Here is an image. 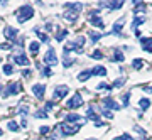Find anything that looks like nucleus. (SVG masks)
Here are the masks:
<instances>
[{"instance_id": "f257e3e1", "label": "nucleus", "mask_w": 152, "mask_h": 140, "mask_svg": "<svg viewBox=\"0 0 152 140\" xmlns=\"http://www.w3.org/2000/svg\"><path fill=\"white\" fill-rule=\"evenodd\" d=\"M32 15H34V10H32V7L29 5V4H24V5H20L15 10V19H17L19 24L27 22L29 19H32Z\"/></svg>"}, {"instance_id": "f03ea898", "label": "nucleus", "mask_w": 152, "mask_h": 140, "mask_svg": "<svg viewBox=\"0 0 152 140\" xmlns=\"http://www.w3.org/2000/svg\"><path fill=\"white\" fill-rule=\"evenodd\" d=\"M85 37L83 36H78V37L75 39V41H71V42H68L66 44V47H64V51H75V52H83V49H85Z\"/></svg>"}, {"instance_id": "7ed1b4c3", "label": "nucleus", "mask_w": 152, "mask_h": 140, "mask_svg": "<svg viewBox=\"0 0 152 140\" xmlns=\"http://www.w3.org/2000/svg\"><path fill=\"white\" fill-rule=\"evenodd\" d=\"M59 135H63V137H68V135H73L76 133L78 130L81 128V125H69V123H61L59 127Z\"/></svg>"}, {"instance_id": "20e7f679", "label": "nucleus", "mask_w": 152, "mask_h": 140, "mask_svg": "<svg viewBox=\"0 0 152 140\" xmlns=\"http://www.w3.org/2000/svg\"><path fill=\"white\" fill-rule=\"evenodd\" d=\"M20 90H22L20 83H15V81H14V83H9V85H7V88L2 91V96L7 98V96H12V95H17Z\"/></svg>"}, {"instance_id": "39448f33", "label": "nucleus", "mask_w": 152, "mask_h": 140, "mask_svg": "<svg viewBox=\"0 0 152 140\" xmlns=\"http://www.w3.org/2000/svg\"><path fill=\"white\" fill-rule=\"evenodd\" d=\"M44 64L48 66H56L58 64V58H56V51L53 47L48 49V52L44 54Z\"/></svg>"}, {"instance_id": "423d86ee", "label": "nucleus", "mask_w": 152, "mask_h": 140, "mask_svg": "<svg viewBox=\"0 0 152 140\" xmlns=\"http://www.w3.org/2000/svg\"><path fill=\"white\" fill-rule=\"evenodd\" d=\"M125 2L122 0H113V2H98V7H105L108 10H117V9H122Z\"/></svg>"}, {"instance_id": "0eeeda50", "label": "nucleus", "mask_w": 152, "mask_h": 140, "mask_svg": "<svg viewBox=\"0 0 152 140\" xmlns=\"http://www.w3.org/2000/svg\"><path fill=\"white\" fill-rule=\"evenodd\" d=\"M12 59H14V63H17V64H20V66H29V64H31L29 58L22 52V51H19L17 54H14V56H12Z\"/></svg>"}, {"instance_id": "6e6552de", "label": "nucleus", "mask_w": 152, "mask_h": 140, "mask_svg": "<svg viewBox=\"0 0 152 140\" xmlns=\"http://www.w3.org/2000/svg\"><path fill=\"white\" fill-rule=\"evenodd\" d=\"M68 93H69V88L66 86V85H58L56 90H54V100H61V98H64Z\"/></svg>"}, {"instance_id": "1a4fd4ad", "label": "nucleus", "mask_w": 152, "mask_h": 140, "mask_svg": "<svg viewBox=\"0 0 152 140\" xmlns=\"http://www.w3.org/2000/svg\"><path fill=\"white\" fill-rule=\"evenodd\" d=\"M81 105H83V98L80 93H76L73 98L68 100V108H78V106H81Z\"/></svg>"}, {"instance_id": "9d476101", "label": "nucleus", "mask_w": 152, "mask_h": 140, "mask_svg": "<svg viewBox=\"0 0 152 140\" xmlns=\"http://www.w3.org/2000/svg\"><path fill=\"white\" fill-rule=\"evenodd\" d=\"M32 93L39 98V100H44V93H46V85H41V83L34 85V86H32Z\"/></svg>"}, {"instance_id": "9b49d317", "label": "nucleus", "mask_w": 152, "mask_h": 140, "mask_svg": "<svg viewBox=\"0 0 152 140\" xmlns=\"http://www.w3.org/2000/svg\"><path fill=\"white\" fill-rule=\"evenodd\" d=\"M64 7L68 9V10H73V12H80V10H83V4L81 2H66L64 4Z\"/></svg>"}, {"instance_id": "f8f14e48", "label": "nucleus", "mask_w": 152, "mask_h": 140, "mask_svg": "<svg viewBox=\"0 0 152 140\" xmlns=\"http://www.w3.org/2000/svg\"><path fill=\"white\" fill-rule=\"evenodd\" d=\"M17 34H19V31H17L15 27L7 26L5 29H4V36H5L7 39H15V37H17Z\"/></svg>"}, {"instance_id": "ddd939ff", "label": "nucleus", "mask_w": 152, "mask_h": 140, "mask_svg": "<svg viewBox=\"0 0 152 140\" xmlns=\"http://www.w3.org/2000/svg\"><path fill=\"white\" fill-rule=\"evenodd\" d=\"M66 122L68 123H76V122H86V118L80 117V115H76V113H68L66 115Z\"/></svg>"}, {"instance_id": "4468645a", "label": "nucleus", "mask_w": 152, "mask_h": 140, "mask_svg": "<svg viewBox=\"0 0 152 140\" xmlns=\"http://www.w3.org/2000/svg\"><path fill=\"white\" fill-rule=\"evenodd\" d=\"M124 22H125V17H122L120 20L115 22L113 27H112V34H115V36H120V34H122V26H124Z\"/></svg>"}, {"instance_id": "2eb2a0df", "label": "nucleus", "mask_w": 152, "mask_h": 140, "mask_svg": "<svg viewBox=\"0 0 152 140\" xmlns=\"http://www.w3.org/2000/svg\"><path fill=\"white\" fill-rule=\"evenodd\" d=\"M140 42H142V49L145 52H152V39L151 37H142Z\"/></svg>"}, {"instance_id": "dca6fc26", "label": "nucleus", "mask_w": 152, "mask_h": 140, "mask_svg": "<svg viewBox=\"0 0 152 140\" xmlns=\"http://www.w3.org/2000/svg\"><path fill=\"white\" fill-rule=\"evenodd\" d=\"M124 59H125L124 52H122V51H118V49H115L113 54H112V58H110V61H112V63H122Z\"/></svg>"}, {"instance_id": "f3484780", "label": "nucleus", "mask_w": 152, "mask_h": 140, "mask_svg": "<svg viewBox=\"0 0 152 140\" xmlns=\"http://www.w3.org/2000/svg\"><path fill=\"white\" fill-rule=\"evenodd\" d=\"M103 105L107 108H113V110H120V105L118 103H115L113 98H103Z\"/></svg>"}, {"instance_id": "a211bd4d", "label": "nucleus", "mask_w": 152, "mask_h": 140, "mask_svg": "<svg viewBox=\"0 0 152 140\" xmlns=\"http://www.w3.org/2000/svg\"><path fill=\"white\" fill-rule=\"evenodd\" d=\"M64 19L68 22H71V24H75L76 19H78V12H73V10H66L64 12Z\"/></svg>"}, {"instance_id": "6ab92c4d", "label": "nucleus", "mask_w": 152, "mask_h": 140, "mask_svg": "<svg viewBox=\"0 0 152 140\" xmlns=\"http://www.w3.org/2000/svg\"><path fill=\"white\" fill-rule=\"evenodd\" d=\"M88 20H90V24H93V26H96V27H103V20H102V17L90 15V17H88Z\"/></svg>"}, {"instance_id": "aec40b11", "label": "nucleus", "mask_w": 152, "mask_h": 140, "mask_svg": "<svg viewBox=\"0 0 152 140\" xmlns=\"http://www.w3.org/2000/svg\"><path fill=\"white\" fill-rule=\"evenodd\" d=\"M149 106H151V100H149V98H142V100H139V108H140L142 112H145Z\"/></svg>"}, {"instance_id": "412c9836", "label": "nucleus", "mask_w": 152, "mask_h": 140, "mask_svg": "<svg viewBox=\"0 0 152 140\" xmlns=\"http://www.w3.org/2000/svg\"><path fill=\"white\" fill-rule=\"evenodd\" d=\"M91 74H93V71H91V69H85V71H81V73L78 74V79H80V81H86Z\"/></svg>"}, {"instance_id": "4be33fe9", "label": "nucleus", "mask_w": 152, "mask_h": 140, "mask_svg": "<svg viewBox=\"0 0 152 140\" xmlns=\"http://www.w3.org/2000/svg\"><path fill=\"white\" fill-rule=\"evenodd\" d=\"M88 36L91 37V42H93V44H96L98 41L102 39V34H100V32H95V31H88Z\"/></svg>"}, {"instance_id": "5701e85b", "label": "nucleus", "mask_w": 152, "mask_h": 140, "mask_svg": "<svg viewBox=\"0 0 152 140\" xmlns=\"http://www.w3.org/2000/svg\"><path fill=\"white\" fill-rule=\"evenodd\" d=\"M93 74H100V76H107V69H105L103 66H95L93 68Z\"/></svg>"}, {"instance_id": "b1692460", "label": "nucleus", "mask_w": 152, "mask_h": 140, "mask_svg": "<svg viewBox=\"0 0 152 140\" xmlns=\"http://www.w3.org/2000/svg\"><path fill=\"white\" fill-rule=\"evenodd\" d=\"M34 32L37 34V36H39V39H41V41H42L44 44H48V42H49V37H48V34H42L41 31H39V27H36V29H34Z\"/></svg>"}, {"instance_id": "393cba45", "label": "nucleus", "mask_w": 152, "mask_h": 140, "mask_svg": "<svg viewBox=\"0 0 152 140\" xmlns=\"http://www.w3.org/2000/svg\"><path fill=\"white\" fill-rule=\"evenodd\" d=\"M64 59H63V64H64V68H69L71 64H73V59H69V52L68 51H64V56H63Z\"/></svg>"}, {"instance_id": "a878e982", "label": "nucleus", "mask_w": 152, "mask_h": 140, "mask_svg": "<svg viewBox=\"0 0 152 140\" xmlns=\"http://www.w3.org/2000/svg\"><path fill=\"white\" fill-rule=\"evenodd\" d=\"M68 34H69V32H68L66 29H61L59 32L56 34V41H58V42H61V41H63V39H64L66 36H68Z\"/></svg>"}, {"instance_id": "bb28decb", "label": "nucleus", "mask_w": 152, "mask_h": 140, "mask_svg": "<svg viewBox=\"0 0 152 140\" xmlns=\"http://www.w3.org/2000/svg\"><path fill=\"white\" fill-rule=\"evenodd\" d=\"M2 71H4V74L10 76L12 73H14V66H12V64H4V66H2Z\"/></svg>"}, {"instance_id": "cd10ccee", "label": "nucleus", "mask_w": 152, "mask_h": 140, "mask_svg": "<svg viewBox=\"0 0 152 140\" xmlns=\"http://www.w3.org/2000/svg\"><path fill=\"white\" fill-rule=\"evenodd\" d=\"M7 127H9V130H10V132H19V130H20V127H19V125H17V122H14V120H10V122L7 123Z\"/></svg>"}, {"instance_id": "c85d7f7f", "label": "nucleus", "mask_w": 152, "mask_h": 140, "mask_svg": "<svg viewBox=\"0 0 152 140\" xmlns=\"http://www.w3.org/2000/svg\"><path fill=\"white\" fill-rule=\"evenodd\" d=\"M29 51H31L32 54H37V51H39V42L32 41V42L29 44Z\"/></svg>"}, {"instance_id": "c756f323", "label": "nucleus", "mask_w": 152, "mask_h": 140, "mask_svg": "<svg viewBox=\"0 0 152 140\" xmlns=\"http://www.w3.org/2000/svg\"><path fill=\"white\" fill-rule=\"evenodd\" d=\"M132 66H134V69H142L144 61H142V59H134V61H132Z\"/></svg>"}, {"instance_id": "7c9ffc66", "label": "nucleus", "mask_w": 152, "mask_h": 140, "mask_svg": "<svg viewBox=\"0 0 152 140\" xmlns=\"http://www.w3.org/2000/svg\"><path fill=\"white\" fill-rule=\"evenodd\" d=\"M122 103H124V106H129V103H130V91H127L122 96Z\"/></svg>"}, {"instance_id": "2f4dec72", "label": "nucleus", "mask_w": 152, "mask_h": 140, "mask_svg": "<svg viewBox=\"0 0 152 140\" xmlns=\"http://www.w3.org/2000/svg\"><path fill=\"white\" fill-rule=\"evenodd\" d=\"M144 20H145L144 17H135V20H134V24H132V29L135 31V29H137V26H140V24H144Z\"/></svg>"}, {"instance_id": "473e14b6", "label": "nucleus", "mask_w": 152, "mask_h": 140, "mask_svg": "<svg viewBox=\"0 0 152 140\" xmlns=\"http://www.w3.org/2000/svg\"><path fill=\"white\" fill-rule=\"evenodd\" d=\"M91 59H103V52H102V51H93L91 52Z\"/></svg>"}, {"instance_id": "72a5a7b5", "label": "nucleus", "mask_w": 152, "mask_h": 140, "mask_svg": "<svg viewBox=\"0 0 152 140\" xmlns=\"http://www.w3.org/2000/svg\"><path fill=\"white\" fill-rule=\"evenodd\" d=\"M125 85V78H118V79L113 81V88H122Z\"/></svg>"}, {"instance_id": "f704fd0d", "label": "nucleus", "mask_w": 152, "mask_h": 140, "mask_svg": "<svg viewBox=\"0 0 152 140\" xmlns=\"http://www.w3.org/2000/svg\"><path fill=\"white\" fill-rule=\"evenodd\" d=\"M112 88H113V85H107V83H100L96 86V90H108V91H112Z\"/></svg>"}, {"instance_id": "c9c22d12", "label": "nucleus", "mask_w": 152, "mask_h": 140, "mask_svg": "<svg viewBox=\"0 0 152 140\" xmlns=\"http://www.w3.org/2000/svg\"><path fill=\"white\" fill-rule=\"evenodd\" d=\"M17 112H19V113H20L22 117L26 118V117H27V113H29V106H20V108H17Z\"/></svg>"}, {"instance_id": "e433bc0d", "label": "nucleus", "mask_w": 152, "mask_h": 140, "mask_svg": "<svg viewBox=\"0 0 152 140\" xmlns=\"http://www.w3.org/2000/svg\"><path fill=\"white\" fill-rule=\"evenodd\" d=\"M34 117H36V118H48V113H46V110H39Z\"/></svg>"}, {"instance_id": "4c0bfd02", "label": "nucleus", "mask_w": 152, "mask_h": 140, "mask_svg": "<svg viewBox=\"0 0 152 140\" xmlns=\"http://www.w3.org/2000/svg\"><path fill=\"white\" fill-rule=\"evenodd\" d=\"M100 113H102V115H103V117H105V118H110V120H112V118H113V115H112V113H110V110H102V112H100Z\"/></svg>"}, {"instance_id": "58836bf2", "label": "nucleus", "mask_w": 152, "mask_h": 140, "mask_svg": "<svg viewBox=\"0 0 152 140\" xmlns=\"http://www.w3.org/2000/svg\"><path fill=\"white\" fill-rule=\"evenodd\" d=\"M12 47H14V44H9V42L0 44V49H2V51H9V49H12Z\"/></svg>"}, {"instance_id": "ea45409f", "label": "nucleus", "mask_w": 152, "mask_h": 140, "mask_svg": "<svg viewBox=\"0 0 152 140\" xmlns=\"http://www.w3.org/2000/svg\"><path fill=\"white\" fill-rule=\"evenodd\" d=\"M113 140H134V139H132L129 133H125V135H120V137H117V139H113Z\"/></svg>"}, {"instance_id": "a19ab883", "label": "nucleus", "mask_w": 152, "mask_h": 140, "mask_svg": "<svg viewBox=\"0 0 152 140\" xmlns=\"http://www.w3.org/2000/svg\"><path fill=\"white\" fill-rule=\"evenodd\" d=\"M42 76H53V71L49 69V68H44L42 69V73H41Z\"/></svg>"}, {"instance_id": "79ce46f5", "label": "nucleus", "mask_w": 152, "mask_h": 140, "mask_svg": "<svg viewBox=\"0 0 152 140\" xmlns=\"http://www.w3.org/2000/svg\"><path fill=\"white\" fill-rule=\"evenodd\" d=\"M53 108H54V101H48V103H46V108H44V110L48 112V110H53Z\"/></svg>"}, {"instance_id": "37998d69", "label": "nucleus", "mask_w": 152, "mask_h": 140, "mask_svg": "<svg viewBox=\"0 0 152 140\" xmlns=\"http://www.w3.org/2000/svg\"><path fill=\"white\" fill-rule=\"evenodd\" d=\"M49 130H51L49 127H41V130H39V132H41L42 135H46V133H49Z\"/></svg>"}, {"instance_id": "c03bdc74", "label": "nucleus", "mask_w": 152, "mask_h": 140, "mask_svg": "<svg viewBox=\"0 0 152 140\" xmlns=\"http://www.w3.org/2000/svg\"><path fill=\"white\" fill-rule=\"evenodd\" d=\"M22 74H24V78H29V76L32 74V73H31L29 69H24V71H22Z\"/></svg>"}, {"instance_id": "a18cd8bd", "label": "nucleus", "mask_w": 152, "mask_h": 140, "mask_svg": "<svg viewBox=\"0 0 152 140\" xmlns=\"http://www.w3.org/2000/svg\"><path fill=\"white\" fill-rule=\"evenodd\" d=\"M144 90H145V91H149V93H152V86H145Z\"/></svg>"}, {"instance_id": "49530a36", "label": "nucleus", "mask_w": 152, "mask_h": 140, "mask_svg": "<svg viewBox=\"0 0 152 140\" xmlns=\"http://www.w3.org/2000/svg\"><path fill=\"white\" fill-rule=\"evenodd\" d=\"M42 140H56V139H54V137H44Z\"/></svg>"}, {"instance_id": "de8ad7c7", "label": "nucleus", "mask_w": 152, "mask_h": 140, "mask_svg": "<svg viewBox=\"0 0 152 140\" xmlns=\"http://www.w3.org/2000/svg\"><path fill=\"white\" fill-rule=\"evenodd\" d=\"M2 91H4V86H2V85H0V95H2Z\"/></svg>"}, {"instance_id": "09e8293b", "label": "nucleus", "mask_w": 152, "mask_h": 140, "mask_svg": "<svg viewBox=\"0 0 152 140\" xmlns=\"http://www.w3.org/2000/svg\"><path fill=\"white\" fill-rule=\"evenodd\" d=\"M88 140H98V139H88Z\"/></svg>"}, {"instance_id": "8fccbe9b", "label": "nucleus", "mask_w": 152, "mask_h": 140, "mask_svg": "<svg viewBox=\"0 0 152 140\" xmlns=\"http://www.w3.org/2000/svg\"><path fill=\"white\" fill-rule=\"evenodd\" d=\"M2 133H4V132H2V128H0V135H2Z\"/></svg>"}]
</instances>
